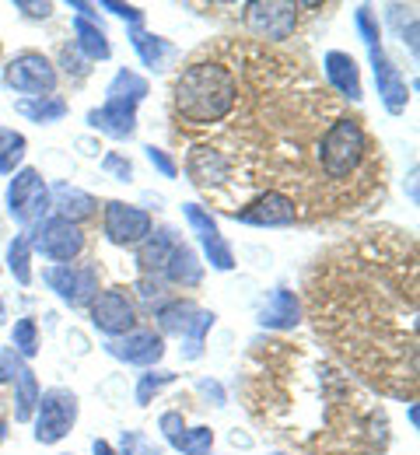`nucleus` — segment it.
<instances>
[{"label": "nucleus", "mask_w": 420, "mask_h": 455, "mask_svg": "<svg viewBox=\"0 0 420 455\" xmlns=\"http://www.w3.org/2000/svg\"><path fill=\"white\" fill-rule=\"evenodd\" d=\"M172 382H176L172 371H147V375H140V382H137V403L147 406L151 399L158 396L165 386H172Z\"/></svg>", "instance_id": "nucleus-33"}, {"label": "nucleus", "mask_w": 420, "mask_h": 455, "mask_svg": "<svg viewBox=\"0 0 420 455\" xmlns=\"http://www.w3.org/2000/svg\"><path fill=\"white\" fill-rule=\"evenodd\" d=\"M106 238L113 245H140L151 235V214L144 207L123 204V200H109L106 204Z\"/></svg>", "instance_id": "nucleus-9"}, {"label": "nucleus", "mask_w": 420, "mask_h": 455, "mask_svg": "<svg viewBox=\"0 0 420 455\" xmlns=\"http://www.w3.org/2000/svg\"><path fill=\"white\" fill-rule=\"evenodd\" d=\"M14 386H18V396H14V420H32V413H36V403H39V382H36V375H32V368L28 364H14Z\"/></svg>", "instance_id": "nucleus-23"}, {"label": "nucleus", "mask_w": 420, "mask_h": 455, "mask_svg": "<svg viewBox=\"0 0 420 455\" xmlns=\"http://www.w3.org/2000/svg\"><path fill=\"white\" fill-rule=\"evenodd\" d=\"M172 102H176L179 119L193 123V126H210V123H221L235 109L239 81H235V74L228 67L200 60V63H189L179 74Z\"/></svg>", "instance_id": "nucleus-1"}, {"label": "nucleus", "mask_w": 420, "mask_h": 455, "mask_svg": "<svg viewBox=\"0 0 420 455\" xmlns=\"http://www.w3.org/2000/svg\"><path fill=\"white\" fill-rule=\"evenodd\" d=\"M364 155H368V137L358 119L347 116L337 119L319 140V165L329 179H347L351 172H358Z\"/></svg>", "instance_id": "nucleus-2"}, {"label": "nucleus", "mask_w": 420, "mask_h": 455, "mask_svg": "<svg viewBox=\"0 0 420 455\" xmlns=\"http://www.w3.org/2000/svg\"><path fill=\"white\" fill-rule=\"evenodd\" d=\"M245 25L259 39H288L298 25V4L284 0H252L245 4Z\"/></svg>", "instance_id": "nucleus-7"}, {"label": "nucleus", "mask_w": 420, "mask_h": 455, "mask_svg": "<svg viewBox=\"0 0 420 455\" xmlns=\"http://www.w3.org/2000/svg\"><path fill=\"white\" fill-rule=\"evenodd\" d=\"M4 84L18 95L43 99V95H53L57 88V67L43 53H18L4 67Z\"/></svg>", "instance_id": "nucleus-5"}, {"label": "nucleus", "mask_w": 420, "mask_h": 455, "mask_svg": "<svg viewBox=\"0 0 420 455\" xmlns=\"http://www.w3.org/2000/svg\"><path fill=\"white\" fill-rule=\"evenodd\" d=\"M43 281L60 294L67 305H91L95 294H99V270L95 267H74V263H60V267H50L43 274Z\"/></svg>", "instance_id": "nucleus-8"}, {"label": "nucleus", "mask_w": 420, "mask_h": 455, "mask_svg": "<svg viewBox=\"0 0 420 455\" xmlns=\"http://www.w3.org/2000/svg\"><path fill=\"white\" fill-rule=\"evenodd\" d=\"M11 343H14L18 357H36V350H39V326H36V319H18L14 333H11Z\"/></svg>", "instance_id": "nucleus-31"}, {"label": "nucleus", "mask_w": 420, "mask_h": 455, "mask_svg": "<svg viewBox=\"0 0 420 455\" xmlns=\"http://www.w3.org/2000/svg\"><path fill=\"white\" fill-rule=\"evenodd\" d=\"M144 151H147V162L162 172L165 179H176V175H179V165H176V162H172V158H169L162 148H155V144H151V148H144Z\"/></svg>", "instance_id": "nucleus-35"}, {"label": "nucleus", "mask_w": 420, "mask_h": 455, "mask_svg": "<svg viewBox=\"0 0 420 455\" xmlns=\"http://www.w3.org/2000/svg\"><path fill=\"white\" fill-rule=\"evenodd\" d=\"M144 95H147V81H144L140 74H133V70H120V74L113 77V84H109V92H106V99L133 102V106H140Z\"/></svg>", "instance_id": "nucleus-29"}, {"label": "nucleus", "mask_w": 420, "mask_h": 455, "mask_svg": "<svg viewBox=\"0 0 420 455\" xmlns=\"http://www.w3.org/2000/svg\"><path fill=\"white\" fill-rule=\"evenodd\" d=\"M25 148H28V144H25L21 133L0 126V175H14V169H18L21 158H25Z\"/></svg>", "instance_id": "nucleus-30"}, {"label": "nucleus", "mask_w": 420, "mask_h": 455, "mask_svg": "<svg viewBox=\"0 0 420 455\" xmlns=\"http://www.w3.org/2000/svg\"><path fill=\"white\" fill-rule=\"evenodd\" d=\"M371 50V67H375V84H378V95H382V102H385V109L392 116L407 113V106H410V88H407V81H403V74L396 70V63L385 57V50H382V43L378 46H368Z\"/></svg>", "instance_id": "nucleus-13"}, {"label": "nucleus", "mask_w": 420, "mask_h": 455, "mask_svg": "<svg viewBox=\"0 0 420 455\" xmlns=\"http://www.w3.org/2000/svg\"><path fill=\"white\" fill-rule=\"evenodd\" d=\"M295 218H298L295 200L284 196V193H277V189L259 193L249 207L235 211V221L252 225V228H288V225H295Z\"/></svg>", "instance_id": "nucleus-11"}, {"label": "nucleus", "mask_w": 420, "mask_h": 455, "mask_svg": "<svg viewBox=\"0 0 420 455\" xmlns=\"http://www.w3.org/2000/svg\"><path fill=\"white\" fill-rule=\"evenodd\" d=\"M298 323H301V301L295 298V291L277 287L266 298L263 312H259V326H266V330H295Z\"/></svg>", "instance_id": "nucleus-16"}, {"label": "nucleus", "mask_w": 420, "mask_h": 455, "mask_svg": "<svg viewBox=\"0 0 420 455\" xmlns=\"http://www.w3.org/2000/svg\"><path fill=\"white\" fill-rule=\"evenodd\" d=\"M50 200H53V207H60V214L57 218H67V221H84V218H91L95 214V196L91 193H84V189H77V186H67V182H57L53 189H50Z\"/></svg>", "instance_id": "nucleus-19"}, {"label": "nucleus", "mask_w": 420, "mask_h": 455, "mask_svg": "<svg viewBox=\"0 0 420 455\" xmlns=\"http://www.w3.org/2000/svg\"><path fill=\"white\" fill-rule=\"evenodd\" d=\"M158 427H162V435L176 445V438H179L182 431H186V420H182V413L176 410H169V413H162V420H158Z\"/></svg>", "instance_id": "nucleus-37"}, {"label": "nucleus", "mask_w": 420, "mask_h": 455, "mask_svg": "<svg viewBox=\"0 0 420 455\" xmlns=\"http://www.w3.org/2000/svg\"><path fill=\"white\" fill-rule=\"evenodd\" d=\"M176 245H179V242H176V231H172V228H162L158 235L151 231V235L140 242L137 263H140L144 270H165V263H169V256H172Z\"/></svg>", "instance_id": "nucleus-22"}, {"label": "nucleus", "mask_w": 420, "mask_h": 455, "mask_svg": "<svg viewBox=\"0 0 420 455\" xmlns=\"http://www.w3.org/2000/svg\"><path fill=\"white\" fill-rule=\"evenodd\" d=\"M14 109L21 116H28L32 123H57V119L67 116V102L57 99V95H43V99H21Z\"/></svg>", "instance_id": "nucleus-27"}, {"label": "nucleus", "mask_w": 420, "mask_h": 455, "mask_svg": "<svg viewBox=\"0 0 420 455\" xmlns=\"http://www.w3.org/2000/svg\"><path fill=\"white\" fill-rule=\"evenodd\" d=\"M32 249L60 267V263H70V259H77L84 252V235H81V228L74 225V221H67V218H46V221H39Z\"/></svg>", "instance_id": "nucleus-6"}, {"label": "nucleus", "mask_w": 420, "mask_h": 455, "mask_svg": "<svg viewBox=\"0 0 420 455\" xmlns=\"http://www.w3.org/2000/svg\"><path fill=\"white\" fill-rule=\"evenodd\" d=\"M354 21H358L361 36H364L368 46H378V43H382V39H378V25H375V18H371V7H358Z\"/></svg>", "instance_id": "nucleus-34"}, {"label": "nucleus", "mask_w": 420, "mask_h": 455, "mask_svg": "<svg viewBox=\"0 0 420 455\" xmlns=\"http://www.w3.org/2000/svg\"><path fill=\"white\" fill-rule=\"evenodd\" d=\"M4 312H7V308H4V298H0V323H4Z\"/></svg>", "instance_id": "nucleus-43"}, {"label": "nucleus", "mask_w": 420, "mask_h": 455, "mask_svg": "<svg viewBox=\"0 0 420 455\" xmlns=\"http://www.w3.org/2000/svg\"><path fill=\"white\" fill-rule=\"evenodd\" d=\"M182 214H186V221L189 228L196 231V238H200V245H203V256L210 259V267L214 270H232L235 267V256H232V249H228V242L221 238V228L218 221L200 207V204H186L182 207Z\"/></svg>", "instance_id": "nucleus-12"}, {"label": "nucleus", "mask_w": 420, "mask_h": 455, "mask_svg": "<svg viewBox=\"0 0 420 455\" xmlns=\"http://www.w3.org/2000/svg\"><path fill=\"white\" fill-rule=\"evenodd\" d=\"M14 7L25 11L28 18H50V14H53V4H28V0H18Z\"/></svg>", "instance_id": "nucleus-39"}, {"label": "nucleus", "mask_w": 420, "mask_h": 455, "mask_svg": "<svg viewBox=\"0 0 420 455\" xmlns=\"http://www.w3.org/2000/svg\"><path fill=\"white\" fill-rule=\"evenodd\" d=\"M196 312H200V308H196L193 301H182V298H176V301L158 305L155 319H158V326H162L165 333H176V337H182V333H186V326L193 323V315H196Z\"/></svg>", "instance_id": "nucleus-25"}, {"label": "nucleus", "mask_w": 420, "mask_h": 455, "mask_svg": "<svg viewBox=\"0 0 420 455\" xmlns=\"http://www.w3.org/2000/svg\"><path fill=\"white\" fill-rule=\"evenodd\" d=\"M91 452L95 455H120V452H113V445H109V442H95V445H91Z\"/></svg>", "instance_id": "nucleus-41"}, {"label": "nucleus", "mask_w": 420, "mask_h": 455, "mask_svg": "<svg viewBox=\"0 0 420 455\" xmlns=\"http://www.w3.org/2000/svg\"><path fill=\"white\" fill-rule=\"evenodd\" d=\"M214 312H207V308H200L196 315H193V323L186 326V333H182V357L186 361H196L200 354H203V337H207V330L214 326Z\"/></svg>", "instance_id": "nucleus-28"}, {"label": "nucleus", "mask_w": 420, "mask_h": 455, "mask_svg": "<svg viewBox=\"0 0 420 455\" xmlns=\"http://www.w3.org/2000/svg\"><path fill=\"white\" fill-rule=\"evenodd\" d=\"M74 32H77V50L84 53L88 60H109V39H106V32L95 25V21H88V18H74Z\"/></svg>", "instance_id": "nucleus-24"}, {"label": "nucleus", "mask_w": 420, "mask_h": 455, "mask_svg": "<svg viewBox=\"0 0 420 455\" xmlns=\"http://www.w3.org/2000/svg\"><path fill=\"white\" fill-rule=\"evenodd\" d=\"M50 207H53V200H50L46 179L36 169L14 172V179L7 186V211H11V218L21 221V225H36V221H46Z\"/></svg>", "instance_id": "nucleus-3"}, {"label": "nucleus", "mask_w": 420, "mask_h": 455, "mask_svg": "<svg viewBox=\"0 0 420 455\" xmlns=\"http://www.w3.org/2000/svg\"><path fill=\"white\" fill-rule=\"evenodd\" d=\"M176 449L182 455H210L214 449V431L210 427H193V431H182L176 438Z\"/></svg>", "instance_id": "nucleus-32"}, {"label": "nucleus", "mask_w": 420, "mask_h": 455, "mask_svg": "<svg viewBox=\"0 0 420 455\" xmlns=\"http://www.w3.org/2000/svg\"><path fill=\"white\" fill-rule=\"evenodd\" d=\"M106 350L126 364H155L165 354V340L158 333H147V330H130L126 337H116Z\"/></svg>", "instance_id": "nucleus-14"}, {"label": "nucleus", "mask_w": 420, "mask_h": 455, "mask_svg": "<svg viewBox=\"0 0 420 455\" xmlns=\"http://www.w3.org/2000/svg\"><path fill=\"white\" fill-rule=\"evenodd\" d=\"M7 438V424H4V417H0V442Z\"/></svg>", "instance_id": "nucleus-42"}, {"label": "nucleus", "mask_w": 420, "mask_h": 455, "mask_svg": "<svg viewBox=\"0 0 420 455\" xmlns=\"http://www.w3.org/2000/svg\"><path fill=\"white\" fill-rule=\"evenodd\" d=\"M322 67H326V77H329V84H333V88H337L344 99H351V102H361V99H364V92H361L358 60L351 57V53H340V50H333V53H326Z\"/></svg>", "instance_id": "nucleus-17"}, {"label": "nucleus", "mask_w": 420, "mask_h": 455, "mask_svg": "<svg viewBox=\"0 0 420 455\" xmlns=\"http://www.w3.org/2000/svg\"><path fill=\"white\" fill-rule=\"evenodd\" d=\"M7 270L14 274V281L21 287L32 284V238L28 235H14L7 245Z\"/></svg>", "instance_id": "nucleus-26"}, {"label": "nucleus", "mask_w": 420, "mask_h": 455, "mask_svg": "<svg viewBox=\"0 0 420 455\" xmlns=\"http://www.w3.org/2000/svg\"><path fill=\"white\" fill-rule=\"evenodd\" d=\"M14 364H18L14 350H11V354H0V382H7V379L14 375Z\"/></svg>", "instance_id": "nucleus-40"}, {"label": "nucleus", "mask_w": 420, "mask_h": 455, "mask_svg": "<svg viewBox=\"0 0 420 455\" xmlns=\"http://www.w3.org/2000/svg\"><path fill=\"white\" fill-rule=\"evenodd\" d=\"M88 123L102 133H109L113 140H130L137 133V106L133 102H116V99H106L102 109H91Z\"/></svg>", "instance_id": "nucleus-15"}, {"label": "nucleus", "mask_w": 420, "mask_h": 455, "mask_svg": "<svg viewBox=\"0 0 420 455\" xmlns=\"http://www.w3.org/2000/svg\"><path fill=\"white\" fill-rule=\"evenodd\" d=\"M130 43H133L137 57L144 60V67H151V70H169V63L176 60V46H172L169 39L151 36V32H144V28H133V32H130Z\"/></svg>", "instance_id": "nucleus-20"}, {"label": "nucleus", "mask_w": 420, "mask_h": 455, "mask_svg": "<svg viewBox=\"0 0 420 455\" xmlns=\"http://www.w3.org/2000/svg\"><path fill=\"white\" fill-rule=\"evenodd\" d=\"M165 277L172 281L176 287H196L203 281V263L196 259V252L189 249V245H176L172 249V256H169V263H165Z\"/></svg>", "instance_id": "nucleus-21"}, {"label": "nucleus", "mask_w": 420, "mask_h": 455, "mask_svg": "<svg viewBox=\"0 0 420 455\" xmlns=\"http://www.w3.org/2000/svg\"><path fill=\"white\" fill-rule=\"evenodd\" d=\"M99 7L109 11V14H116V18H126L133 28H140V18H144V14H140L137 7H130V4H113V0H106V4H99Z\"/></svg>", "instance_id": "nucleus-38"}, {"label": "nucleus", "mask_w": 420, "mask_h": 455, "mask_svg": "<svg viewBox=\"0 0 420 455\" xmlns=\"http://www.w3.org/2000/svg\"><path fill=\"white\" fill-rule=\"evenodd\" d=\"M39 417H36V442L39 445H57L70 435L77 420V396L70 389H46L39 393Z\"/></svg>", "instance_id": "nucleus-4"}, {"label": "nucleus", "mask_w": 420, "mask_h": 455, "mask_svg": "<svg viewBox=\"0 0 420 455\" xmlns=\"http://www.w3.org/2000/svg\"><path fill=\"white\" fill-rule=\"evenodd\" d=\"M91 323L95 330L109 333V337H126L137 323V312H133V301L126 298L123 287H109L102 294H95L91 301Z\"/></svg>", "instance_id": "nucleus-10"}, {"label": "nucleus", "mask_w": 420, "mask_h": 455, "mask_svg": "<svg viewBox=\"0 0 420 455\" xmlns=\"http://www.w3.org/2000/svg\"><path fill=\"white\" fill-rule=\"evenodd\" d=\"M189 175H193L196 186L210 189V186H218V182L228 179V158H225L221 151L200 144V148H193V155H189Z\"/></svg>", "instance_id": "nucleus-18"}, {"label": "nucleus", "mask_w": 420, "mask_h": 455, "mask_svg": "<svg viewBox=\"0 0 420 455\" xmlns=\"http://www.w3.org/2000/svg\"><path fill=\"white\" fill-rule=\"evenodd\" d=\"M102 169L113 172V175H116L120 182H130V179H133V165H130V162H126L123 155H116V151H109V155L102 158Z\"/></svg>", "instance_id": "nucleus-36"}]
</instances>
